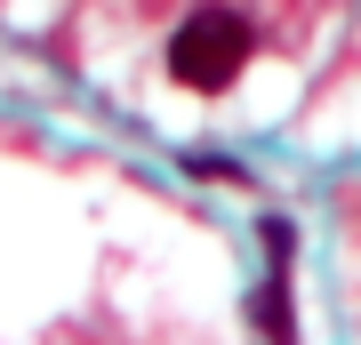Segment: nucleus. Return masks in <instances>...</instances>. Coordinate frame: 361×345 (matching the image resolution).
Returning a JSON list of instances; mask_svg holds the SVG:
<instances>
[{
	"label": "nucleus",
	"mask_w": 361,
	"mask_h": 345,
	"mask_svg": "<svg viewBox=\"0 0 361 345\" xmlns=\"http://www.w3.org/2000/svg\"><path fill=\"white\" fill-rule=\"evenodd\" d=\"M249 49H257V32H249L241 8H193L177 25V40H169V80L209 97V89H225V80L249 64Z\"/></svg>",
	"instance_id": "nucleus-1"
},
{
	"label": "nucleus",
	"mask_w": 361,
	"mask_h": 345,
	"mask_svg": "<svg viewBox=\"0 0 361 345\" xmlns=\"http://www.w3.org/2000/svg\"><path fill=\"white\" fill-rule=\"evenodd\" d=\"M185 169L209 177V185H241V161H225V153H185Z\"/></svg>",
	"instance_id": "nucleus-2"
},
{
	"label": "nucleus",
	"mask_w": 361,
	"mask_h": 345,
	"mask_svg": "<svg viewBox=\"0 0 361 345\" xmlns=\"http://www.w3.org/2000/svg\"><path fill=\"white\" fill-rule=\"evenodd\" d=\"M289 249H297V233H289V217H265V257H273V273L289 265Z\"/></svg>",
	"instance_id": "nucleus-3"
}]
</instances>
